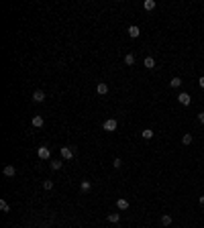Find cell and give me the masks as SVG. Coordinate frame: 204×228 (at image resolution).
Listing matches in <instances>:
<instances>
[{"label": "cell", "mask_w": 204, "mask_h": 228, "mask_svg": "<svg viewBox=\"0 0 204 228\" xmlns=\"http://www.w3.org/2000/svg\"><path fill=\"white\" fill-rule=\"evenodd\" d=\"M161 224H163V226H170V224H171V216H170V214H163V216H161Z\"/></svg>", "instance_id": "2e32d148"}, {"label": "cell", "mask_w": 204, "mask_h": 228, "mask_svg": "<svg viewBox=\"0 0 204 228\" xmlns=\"http://www.w3.org/2000/svg\"><path fill=\"white\" fill-rule=\"evenodd\" d=\"M45 124V118L41 116V114H37V116H33V126L35 128H41V126Z\"/></svg>", "instance_id": "52a82bcc"}, {"label": "cell", "mask_w": 204, "mask_h": 228, "mask_svg": "<svg viewBox=\"0 0 204 228\" xmlns=\"http://www.w3.org/2000/svg\"><path fill=\"white\" fill-rule=\"evenodd\" d=\"M37 155H39V159H43V161H47V159H51V151H49V147H39L37 149Z\"/></svg>", "instance_id": "7a4b0ae2"}, {"label": "cell", "mask_w": 204, "mask_h": 228, "mask_svg": "<svg viewBox=\"0 0 204 228\" xmlns=\"http://www.w3.org/2000/svg\"><path fill=\"white\" fill-rule=\"evenodd\" d=\"M202 136H204V132H202Z\"/></svg>", "instance_id": "4316f807"}, {"label": "cell", "mask_w": 204, "mask_h": 228, "mask_svg": "<svg viewBox=\"0 0 204 228\" xmlns=\"http://www.w3.org/2000/svg\"><path fill=\"white\" fill-rule=\"evenodd\" d=\"M125 63H126V65H135V55H133V53H126L125 55Z\"/></svg>", "instance_id": "9a60e30c"}, {"label": "cell", "mask_w": 204, "mask_h": 228, "mask_svg": "<svg viewBox=\"0 0 204 228\" xmlns=\"http://www.w3.org/2000/svg\"><path fill=\"white\" fill-rule=\"evenodd\" d=\"M200 204H202V206H204V196H200Z\"/></svg>", "instance_id": "484cf974"}, {"label": "cell", "mask_w": 204, "mask_h": 228, "mask_svg": "<svg viewBox=\"0 0 204 228\" xmlns=\"http://www.w3.org/2000/svg\"><path fill=\"white\" fill-rule=\"evenodd\" d=\"M61 165H63L61 161H51V169H53V171H59V169H61Z\"/></svg>", "instance_id": "ffe728a7"}, {"label": "cell", "mask_w": 204, "mask_h": 228, "mask_svg": "<svg viewBox=\"0 0 204 228\" xmlns=\"http://www.w3.org/2000/svg\"><path fill=\"white\" fill-rule=\"evenodd\" d=\"M126 33H129V37H133V39H137V37H139V35H141V29H139V27H137V24H131V27H129V31H126Z\"/></svg>", "instance_id": "8992f818"}, {"label": "cell", "mask_w": 204, "mask_h": 228, "mask_svg": "<svg viewBox=\"0 0 204 228\" xmlns=\"http://www.w3.org/2000/svg\"><path fill=\"white\" fill-rule=\"evenodd\" d=\"M112 165L117 167V169H118V167H122V159H121V157H117V159L112 161Z\"/></svg>", "instance_id": "603a6c76"}, {"label": "cell", "mask_w": 204, "mask_h": 228, "mask_svg": "<svg viewBox=\"0 0 204 228\" xmlns=\"http://www.w3.org/2000/svg\"><path fill=\"white\" fill-rule=\"evenodd\" d=\"M0 210H2V212H10V206H8L6 200H0Z\"/></svg>", "instance_id": "e0dca14e"}, {"label": "cell", "mask_w": 204, "mask_h": 228, "mask_svg": "<svg viewBox=\"0 0 204 228\" xmlns=\"http://www.w3.org/2000/svg\"><path fill=\"white\" fill-rule=\"evenodd\" d=\"M15 173H16V169H15L12 165H6V167H4V175H6V177H12Z\"/></svg>", "instance_id": "4fadbf2b"}, {"label": "cell", "mask_w": 204, "mask_h": 228, "mask_svg": "<svg viewBox=\"0 0 204 228\" xmlns=\"http://www.w3.org/2000/svg\"><path fill=\"white\" fill-rule=\"evenodd\" d=\"M117 126H118V122L114 120V118H108V120H104L102 128H104V131H108V132H114V131H117Z\"/></svg>", "instance_id": "6da1fadb"}, {"label": "cell", "mask_w": 204, "mask_h": 228, "mask_svg": "<svg viewBox=\"0 0 204 228\" xmlns=\"http://www.w3.org/2000/svg\"><path fill=\"white\" fill-rule=\"evenodd\" d=\"M182 143H184V145H190V143H192V135H184L182 136Z\"/></svg>", "instance_id": "7402d4cb"}, {"label": "cell", "mask_w": 204, "mask_h": 228, "mask_svg": "<svg viewBox=\"0 0 204 228\" xmlns=\"http://www.w3.org/2000/svg\"><path fill=\"white\" fill-rule=\"evenodd\" d=\"M141 135H143V139H147V141H149V139H153V131H151V128H145Z\"/></svg>", "instance_id": "ac0fdd59"}, {"label": "cell", "mask_w": 204, "mask_h": 228, "mask_svg": "<svg viewBox=\"0 0 204 228\" xmlns=\"http://www.w3.org/2000/svg\"><path fill=\"white\" fill-rule=\"evenodd\" d=\"M117 208H118V210H126V208H129V200L118 198V200H117Z\"/></svg>", "instance_id": "30bf717a"}, {"label": "cell", "mask_w": 204, "mask_h": 228, "mask_svg": "<svg viewBox=\"0 0 204 228\" xmlns=\"http://www.w3.org/2000/svg\"><path fill=\"white\" fill-rule=\"evenodd\" d=\"M143 8H145V10H153V8H155V0H145V2H143Z\"/></svg>", "instance_id": "5bb4252c"}, {"label": "cell", "mask_w": 204, "mask_h": 228, "mask_svg": "<svg viewBox=\"0 0 204 228\" xmlns=\"http://www.w3.org/2000/svg\"><path fill=\"white\" fill-rule=\"evenodd\" d=\"M198 86H200V88H204V75H202V78L198 80Z\"/></svg>", "instance_id": "d4e9b609"}, {"label": "cell", "mask_w": 204, "mask_h": 228, "mask_svg": "<svg viewBox=\"0 0 204 228\" xmlns=\"http://www.w3.org/2000/svg\"><path fill=\"white\" fill-rule=\"evenodd\" d=\"M43 189H53V181H51V179H45L43 181Z\"/></svg>", "instance_id": "44dd1931"}, {"label": "cell", "mask_w": 204, "mask_h": 228, "mask_svg": "<svg viewBox=\"0 0 204 228\" xmlns=\"http://www.w3.org/2000/svg\"><path fill=\"white\" fill-rule=\"evenodd\" d=\"M80 189H82L84 194H88V191L92 189V181H90V179H84L82 183H80Z\"/></svg>", "instance_id": "ba28073f"}, {"label": "cell", "mask_w": 204, "mask_h": 228, "mask_svg": "<svg viewBox=\"0 0 204 228\" xmlns=\"http://www.w3.org/2000/svg\"><path fill=\"white\" fill-rule=\"evenodd\" d=\"M96 92L100 94V96H104V94H108V84H104V82H100L96 86Z\"/></svg>", "instance_id": "9c48e42d"}, {"label": "cell", "mask_w": 204, "mask_h": 228, "mask_svg": "<svg viewBox=\"0 0 204 228\" xmlns=\"http://www.w3.org/2000/svg\"><path fill=\"white\" fill-rule=\"evenodd\" d=\"M178 102L182 104V106H190V102H192V98H190L188 92H182L180 96H178Z\"/></svg>", "instance_id": "5b68a950"}, {"label": "cell", "mask_w": 204, "mask_h": 228, "mask_svg": "<svg viewBox=\"0 0 204 228\" xmlns=\"http://www.w3.org/2000/svg\"><path fill=\"white\" fill-rule=\"evenodd\" d=\"M170 86H171V88H180V86H182V80H180V78H171Z\"/></svg>", "instance_id": "d6986e66"}, {"label": "cell", "mask_w": 204, "mask_h": 228, "mask_svg": "<svg viewBox=\"0 0 204 228\" xmlns=\"http://www.w3.org/2000/svg\"><path fill=\"white\" fill-rule=\"evenodd\" d=\"M198 122H200V124H204V112H200V114H198Z\"/></svg>", "instance_id": "cb8c5ba5"}, {"label": "cell", "mask_w": 204, "mask_h": 228, "mask_svg": "<svg viewBox=\"0 0 204 228\" xmlns=\"http://www.w3.org/2000/svg\"><path fill=\"white\" fill-rule=\"evenodd\" d=\"M143 65H145L147 69H153V67H155V59H153V57H145V61H143Z\"/></svg>", "instance_id": "7c38bea8"}, {"label": "cell", "mask_w": 204, "mask_h": 228, "mask_svg": "<svg viewBox=\"0 0 204 228\" xmlns=\"http://www.w3.org/2000/svg\"><path fill=\"white\" fill-rule=\"evenodd\" d=\"M33 102H37V104L45 102V92H43V90H35V92H33Z\"/></svg>", "instance_id": "277c9868"}, {"label": "cell", "mask_w": 204, "mask_h": 228, "mask_svg": "<svg viewBox=\"0 0 204 228\" xmlns=\"http://www.w3.org/2000/svg\"><path fill=\"white\" fill-rule=\"evenodd\" d=\"M59 151H61V159H65V161L73 159V149L72 147H59Z\"/></svg>", "instance_id": "3957f363"}, {"label": "cell", "mask_w": 204, "mask_h": 228, "mask_svg": "<svg viewBox=\"0 0 204 228\" xmlns=\"http://www.w3.org/2000/svg\"><path fill=\"white\" fill-rule=\"evenodd\" d=\"M108 222H112V224L121 222V214H118V212H112V214H108Z\"/></svg>", "instance_id": "8fae6325"}]
</instances>
